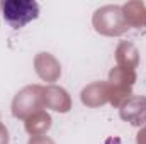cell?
Segmentation results:
<instances>
[{
    "label": "cell",
    "mask_w": 146,
    "mask_h": 144,
    "mask_svg": "<svg viewBox=\"0 0 146 144\" xmlns=\"http://www.w3.org/2000/svg\"><path fill=\"white\" fill-rule=\"evenodd\" d=\"M2 15L12 29H21L39 17V3L33 0H7L2 3Z\"/></svg>",
    "instance_id": "cell-1"
}]
</instances>
